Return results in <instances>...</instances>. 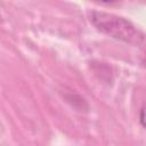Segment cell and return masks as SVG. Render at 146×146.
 I'll use <instances>...</instances> for the list:
<instances>
[{
    "instance_id": "6da1fadb",
    "label": "cell",
    "mask_w": 146,
    "mask_h": 146,
    "mask_svg": "<svg viewBox=\"0 0 146 146\" xmlns=\"http://www.w3.org/2000/svg\"><path fill=\"white\" fill-rule=\"evenodd\" d=\"M90 21L97 26L98 30L112 35L113 38L123 40L129 43H138L141 41V34L135 29V26L121 18L106 13L94 11L90 15Z\"/></svg>"
},
{
    "instance_id": "7a4b0ae2",
    "label": "cell",
    "mask_w": 146,
    "mask_h": 146,
    "mask_svg": "<svg viewBox=\"0 0 146 146\" xmlns=\"http://www.w3.org/2000/svg\"><path fill=\"white\" fill-rule=\"evenodd\" d=\"M140 123L144 128H146V104H144V106L140 110Z\"/></svg>"
}]
</instances>
